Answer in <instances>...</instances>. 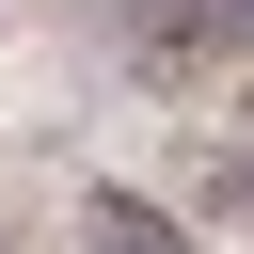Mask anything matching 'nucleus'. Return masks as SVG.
<instances>
[{
	"instance_id": "nucleus-1",
	"label": "nucleus",
	"mask_w": 254,
	"mask_h": 254,
	"mask_svg": "<svg viewBox=\"0 0 254 254\" xmlns=\"http://www.w3.org/2000/svg\"><path fill=\"white\" fill-rule=\"evenodd\" d=\"M127 64H143V79L254 64V0H127Z\"/></svg>"
},
{
	"instance_id": "nucleus-2",
	"label": "nucleus",
	"mask_w": 254,
	"mask_h": 254,
	"mask_svg": "<svg viewBox=\"0 0 254 254\" xmlns=\"http://www.w3.org/2000/svg\"><path fill=\"white\" fill-rule=\"evenodd\" d=\"M79 238H95V254H190V206L143 190V175H95V190H79Z\"/></svg>"
},
{
	"instance_id": "nucleus-3",
	"label": "nucleus",
	"mask_w": 254,
	"mask_h": 254,
	"mask_svg": "<svg viewBox=\"0 0 254 254\" xmlns=\"http://www.w3.org/2000/svg\"><path fill=\"white\" fill-rule=\"evenodd\" d=\"M190 222H254V143H222V159H190V190H175Z\"/></svg>"
}]
</instances>
